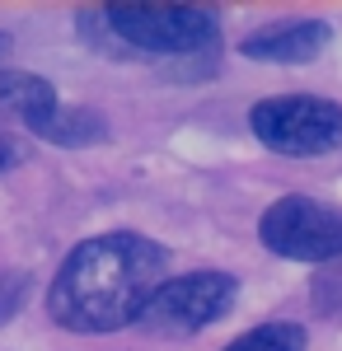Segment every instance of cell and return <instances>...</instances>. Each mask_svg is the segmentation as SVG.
<instances>
[{"label":"cell","mask_w":342,"mask_h":351,"mask_svg":"<svg viewBox=\"0 0 342 351\" xmlns=\"http://www.w3.org/2000/svg\"><path fill=\"white\" fill-rule=\"evenodd\" d=\"M258 239H263V248H272L277 258H290V263H333V258H342V211L290 192L263 211Z\"/></svg>","instance_id":"cell-5"},{"label":"cell","mask_w":342,"mask_h":351,"mask_svg":"<svg viewBox=\"0 0 342 351\" xmlns=\"http://www.w3.org/2000/svg\"><path fill=\"white\" fill-rule=\"evenodd\" d=\"M56 89L52 80H43V75H28V71H0V112L5 117H14V122H24L28 132H38L43 122H52L56 117Z\"/></svg>","instance_id":"cell-7"},{"label":"cell","mask_w":342,"mask_h":351,"mask_svg":"<svg viewBox=\"0 0 342 351\" xmlns=\"http://www.w3.org/2000/svg\"><path fill=\"white\" fill-rule=\"evenodd\" d=\"M239 300V281L230 271H192V276H169L146 304L141 328L155 337H192L225 319Z\"/></svg>","instance_id":"cell-4"},{"label":"cell","mask_w":342,"mask_h":351,"mask_svg":"<svg viewBox=\"0 0 342 351\" xmlns=\"http://www.w3.org/2000/svg\"><path fill=\"white\" fill-rule=\"evenodd\" d=\"M169 253L136 230H113L76 243L47 286V314L71 332H117L141 324L164 286Z\"/></svg>","instance_id":"cell-1"},{"label":"cell","mask_w":342,"mask_h":351,"mask_svg":"<svg viewBox=\"0 0 342 351\" xmlns=\"http://www.w3.org/2000/svg\"><path fill=\"white\" fill-rule=\"evenodd\" d=\"M28 300V271H0V324H10Z\"/></svg>","instance_id":"cell-10"},{"label":"cell","mask_w":342,"mask_h":351,"mask_svg":"<svg viewBox=\"0 0 342 351\" xmlns=\"http://www.w3.org/2000/svg\"><path fill=\"white\" fill-rule=\"evenodd\" d=\"M333 28L323 19H290V24L258 28L239 43V52L253 61H277V66H310L319 52H328Z\"/></svg>","instance_id":"cell-6"},{"label":"cell","mask_w":342,"mask_h":351,"mask_svg":"<svg viewBox=\"0 0 342 351\" xmlns=\"http://www.w3.org/2000/svg\"><path fill=\"white\" fill-rule=\"evenodd\" d=\"M305 328L300 324H263V328H249L244 337H235L225 351H305Z\"/></svg>","instance_id":"cell-9"},{"label":"cell","mask_w":342,"mask_h":351,"mask_svg":"<svg viewBox=\"0 0 342 351\" xmlns=\"http://www.w3.org/2000/svg\"><path fill=\"white\" fill-rule=\"evenodd\" d=\"M33 136H43L52 145H94V141L108 136V122H104V112H94V108H56V117L43 122Z\"/></svg>","instance_id":"cell-8"},{"label":"cell","mask_w":342,"mask_h":351,"mask_svg":"<svg viewBox=\"0 0 342 351\" xmlns=\"http://www.w3.org/2000/svg\"><path fill=\"white\" fill-rule=\"evenodd\" d=\"M249 127L277 155H328L342 145V104L319 94H282L253 104Z\"/></svg>","instance_id":"cell-3"},{"label":"cell","mask_w":342,"mask_h":351,"mask_svg":"<svg viewBox=\"0 0 342 351\" xmlns=\"http://www.w3.org/2000/svg\"><path fill=\"white\" fill-rule=\"evenodd\" d=\"M80 38L99 56H202L220 43V14L207 5H108L80 10Z\"/></svg>","instance_id":"cell-2"},{"label":"cell","mask_w":342,"mask_h":351,"mask_svg":"<svg viewBox=\"0 0 342 351\" xmlns=\"http://www.w3.org/2000/svg\"><path fill=\"white\" fill-rule=\"evenodd\" d=\"M14 160H19V150H14V141H10V136H0V169H10Z\"/></svg>","instance_id":"cell-11"},{"label":"cell","mask_w":342,"mask_h":351,"mask_svg":"<svg viewBox=\"0 0 342 351\" xmlns=\"http://www.w3.org/2000/svg\"><path fill=\"white\" fill-rule=\"evenodd\" d=\"M10 52V33H0V56Z\"/></svg>","instance_id":"cell-12"}]
</instances>
